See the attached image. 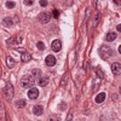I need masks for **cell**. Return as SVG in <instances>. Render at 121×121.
<instances>
[{
  "mask_svg": "<svg viewBox=\"0 0 121 121\" xmlns=\"http://www.w3.org/2000/svg\"><path fill=\"white\" fill-rule=\"evenodd\" d=\"M35 82V79L32 76V75H26L21 79V85L24 87V88H32L33 85Z\"/></svg>",
  "mask_w": 121,
  "mask_h": 121,
  "instance_id": "6da1fadb",
  "label": "cell"
},
{
  "mask_svg": "<svg viewBox=\"0 0 121 121\" xmlns=\"http://www.w3.org/2000/svg\"><path fill=\"white\" fill-rule=\"evenodd\" d=\"M99 55H100V57H102L103 59H108L110 56L113 55V50L110 48L109 46H107V45H103L102 47L99 48Z\"/></svg>",
  "mask_w": 121,
  "mask_h": 121,
  "instance_id": "7a4b0ae2",
  "label": "cell"
},
{
  "mask_svg": "<svg viewBox=\"0 0 121 121\" xmlns=\"http://www.w3.org/2000/svg\"><path fill=\"white\" fill-rule=\"evenodd\" d=\"M4 92H5V96H6L7 99H11V98H12V95H13V87H12V85L10 84V82L6 84V86H5V88H4Z\"/></svg>",
  "mask_w": 121,
  "mask_h": 121,
  "instance_id": "3957f363",
  "label": "cell"
},
{
  "mask_svg": "<svg viewBox=\"0 0 121 121\" xmlns=\"http://www.w3.org/2000/svg\"><path fill=\"white\" fill-rule=\"evenodd\" d=\"M28 97L30 99H36L39 97V90L35 88V87H32V88H29L28 91Z\"/></svg>",
  "mask_w": 121,
  "mask_h": 121,
  "instance_id": "277c9868",
  "label": "cell"
},
{
  "mask_svg": "<svg viewBox=\"0 0 121 121\" xmlns=\"http://www.w3.org/2000/svg\"><path fill=\"white\" fill-rule=\"evenodd\" d=\"M50 18H51V16H50L48 12H43V13L39 15V21L41 23H48Z\"/></svg>",
  "mask_w": 121,
  "mask_h": 121,
  "instance_id": "5b68a950",
  "label": "cell"
},
{
  "mask_svg": "<svg viewBox=\"0 0 121 121\" xmlns=\"http://www.w3.org/2000/svg\"><path fill=\"white\" fill-rule=\"evenodd\" d=\"M51 48L55 52L60 51V48H62V43H60V40H53L52 44H51Z\"/></svg>",
  "mask_w": 121,
  "mask_h": 121,
  "instance_id": "8992f818",
  "label": "cell"
},
{
  "mask_svg": "<svg viewBox=\"0 0 121 121\" xmlns=\"http://www.w3.org/2000/svg\"><path fill=\"white\" fill-rule=\"evenodd\" d=\"M45 63H46L48 67H53V65L56 64V58H55L52 55H48V56L46 57V59H45Z\"/></svg>",
  "mask_w": 121,
  "mask_h": 121,
  "instance_id": "52a82bcc",
  "label": "cell"
},
{
  "mask_svg": "<svg viewBox=\"0 0 121 121\" xmlns=\"http://www.w3.org/2000/svg\"><path fill=\"white\" fill-rule=\"evenodd\" d=\"M112 72H113L115 75L121 74V64H120V63H113V64H112Z\"/></svg>",
  "mask_w": 121,
  "mask_h": 121,
  "instance_id": "ba28073f",
  "label": "cell"
},
{
  "mask_svg": "<svg viewBox=\"0 0 121 121\" xmlns=\"http://www.w3.org/2000/svg\"><path fill=\"white\" fill-rule=\"evenodd\" d=\"M43 112H44V108H43V105H34L33 107V113L35 114V115H41L43 114Z\"/></svg>",
  "mask_w": 121,
  "mask_h": 121,
  "instance_id": "9c48e42d",
  "label": "cell"
},
{
  "mask_svg": "<svg viewBox=\"0 0 121 121\" xmlns=\"http://www.w3.org/2000/svg\"><path fill=\"white\" fill-rule=\"evenodd\" d=\"M38 84L41 86V87H45V86L48 84V78H47V76H41V78L38 80Z\"/></svg>",
  "mask_w": 121,
  "mask_h": 121,
  "instance_id": "30bf717a",
  "label": "cell"
},
{
  "mask_svg": "<svg viewBox=\"0 0 121 121\" xmlns=\"http://www.w3.org/2000/svg\"><path fill=\"white\" fill-rule=\"evenodd\" d=\"M104 99H105V93L104 92H100V93H98L97 96H96V102L97 103H102V102H104Z\"/></svg>",
  "mask_w": 121,
  "mask_h": 121,
  "instance_id": "8fae6325",
  "label": "cell"
},
{
  "mask_svg": "<svg viewBox=\"0 0 121 121\" xmlns=\"http://www.w3.org/2000/svg\"><path fill=\"white\" fill-rule=\"evenodd\" d=\"M116 36H117L116 33H113V32L112 33H108L107 36H105V40H107V41H114V40L116 39Z\"/></svg>",
  "mask_w": 121,
  "mask_h": 121,
  "instance_id": "7c38bea8",
  "label": "cell"
},
{
  "mask_svg": "<svg viewBox=\"0 0 121 121\" xmlns=\"http://www.w3.org/2000/svg\"><path fill=\"white\" fill-rule=\"evenodd\" d=\"M21 59H22V62H29L30 59H32V56H30V53H27V52H24V53H22V56H21Z\"/></svg>",
  "mask_w": 121,
  "mask_h": 121,
  "instance_id": "4fadbf2b",
  "label": "cell"
},
{
  "mask_svg": "<svg viewBox=\"0 0 121 121\" xmlns=\"http://www.w3.org/2000/svg\"><path fill=\"white\" fill-rule=\"evenodd\" d=\"M3 23H4V26H6V27H11V26L13 24V21H12V18L6 17V18L3 19Z\"/></svg>",
  "mask_w": 121,
  "mask_h": 121,
  "instance_id": "5bb4252c",
  "label": "cell"
},
{
  "mask_svg": "<svg viewBox=\"0 0 121 121\" xmlns=\"http://www.w3.org/2000/svg\"><path fill=\"white\" fill-rule=\"evenodd\" d=\"M40 73H41V70H40V69H34L33 70V72H32V76L34 78V79H36V78H41V74H40Z\"/></svg>",
  "mask_w": 121,
  "mask_h": 121,
  "instance_id": "9a60e30c",
  "label": "cell"
},
{
  "mask_svg": "<svg viewBox=\"0 0 121 121\" xmlns=\"http://www.w3.org/2000/svg\"><path fill=\"white\" fill-rule=\"evenodd\" d=\"M6 60H7V67H9V68H13V67H15V63H16V62L13 60V58L7 57V59H6Z\"/></svg>",
  "mask_w": 121,
  "mask_h": 121,
  "instance_id": "2e32d148",
  "label": "cell"
},
{
  "mask_svg": "<svg viewBox=\"0 0 121 121\" xmlns=\"http://www.w3.org/2000/svg\"><path fill=\"white\" fill-rule=\"evenodd\" d=\"M16 105H17L18 108H24V107H26V100H23V99L17 100V102H16Z\"/></svg>",
  "mask_w": 121,
  "mask_h": 121,
  "instance_id": "e0dca14e",
  "label": "cell"
},
{
  "mask_svg": "<svg viewBox=\"0 0 121 121\" xmlns=\"http://www.w3.org/2000/svg\"><path fill=\"white\" fill-rule=\"evenodd\" d=\"M5 5H6L7 9H13V7L16 6V3H15V1H6Z\"/></svg>",
  "mask_w": 121,
  "mask_h": 121,
  "instance_id": "ac0fdd59",
  "label": "cell"
},
{
  "mask_svg": "<svg viewBox=\"0 0 121 121\" xmlns=\"http://www.w3.org/2000/svg\"><path fill=\"white\" fill-rule=\"evenodd\" d=\"M47 121H60V119H59L58 115H51V116L48 117Z\"/></svg>",
  "mask_w": 121,
  "mask_h": 121,
  "instance_id": "d6986e66",
  "label": "cell"
},
{
  "mask_svg": "<svg viewBox=\"0 0 121 121\" xmlns=\"http://www.w3.org/2000/svg\"><path fill=\"white\" fill-rule=\"evenodd\" d=\"M36 46H38L39 50H45V44H44L43 41H39V43L36 44Z\"/></svg>",
  "mask_w": 121,
  "mask_h": 121,
  "instance_id": "ffe728a7",
  "label": "cell"
},
{
  "mask_svg": "<svg viewBox=\"0 0 121 121\" xmlns=\"http://www.w3.org/2000/svg\"><path fill=\"white\" fill-rule=\"evenodd\" d=\"M40 5H41L43 7L44 6H47V1H46V0H45V1H44V0H41V1H40Z\"/></svg>",
  "mask_w": 121,
  "mask_h": 121,
  "instance_id": "44dd1931",
  "label": "cell"
},
{
  "mask_svg": "<svg viewBox=\"0 0 121 121\" xmlns=\"http://www.w3.org/2000/svg\"><path fill=\"white\" fill-rule=\"evenodd\" d=\"M32 4H33L32 0H26V1H24V5H32Z\"/></svg>",
  "mask_w": 121,
  "mask_h": 121,
  "instance_id": "7402d4cb",
  "label": "cell"
},
{
  "mask_svg": "<svg viewBox=\"0 0 121 121\" xmlns=\"http://www.w3.org/2000/svg\"><path fill=\"white\" fill-rule=\"evenodd\" d=\"M114 4H116V5H121V0H114Z\"/></svg>",
  "mask_w": 121,
  "mask_h": 121,
  "instance_id": "603a6c76",
  "label": "cell"
},
{
  "mask_svg": "<svg viewBox=\"0 0 121 121\" xmlns=\"http://www.w3.org/2000/svg\"><path fill=\"white\" fill-rule=\"evenodd\" d=\"M53 16H55L56 18H58V11H56V10H55V11H53Z\"/></svg>",
  "mask_w": 121,
  "mask_h": 121,
  "instance_id": "cb8c5ba5",
  "label": "cell"
},
{
  "mask_svg": "<svg viewBox=\"0 0 121 121\" xmlns=\"http://www.w3.org/2000/svg\"><path fill=\"white\" fill-rule=\"evenodd\" d=\"M116 29L119 30V32H121V23H120V24H117V27H116Z\"/></svg>",
  "mask_w": 121,
  "mask_h": 121,
  "instance_id": "d4e9b609",
  "label": "cell"
},
{
  "mask_svg": "<svg viewBox=\"0 0 121 121\" xmlns=\"http://www.w3.org/2000/svg\"><path fill=\"white\" fill-rule=\"evenodd\" d=\"M72 116H73L72 114H69V115H68V119H67V121H70V120H72Z\"/></svg>",
  "mask_w": 121,
  "mask_h": 121,
  "instance_id": "484cf974",
  "label": "cell"
},
{
  "mask_svg": "<svg viewBox=\"0 0 121 121\" xmlns=\"http://www.w3.org/2000/svg\"><path fill=\"white\" fill-rule=\"evenodd\" d=\"M119 52H120V53H121V45H120V46H119Z\"/></svg>",
  "mask_w": 121,
  "mask_h": 121,
  "instance_id": "4316f807",
  "label": "cell"
},
{
  "mask_svg": "<svg viewBox=\"0 0 121 121\" xmlns=\"http://www.w3.org/2000/svg\"><path fill=\"white\" fill-rule=\"evenodd\" d=\"M120 95H121V87H120Z\"/></svg>",
  "mask_w": 121,
  "mask_h": 121,
  "instance_id": "83f0119b",
  "label": "cell"
}]
</instances>
